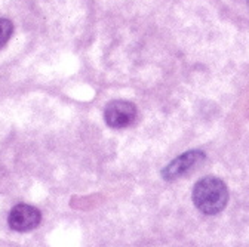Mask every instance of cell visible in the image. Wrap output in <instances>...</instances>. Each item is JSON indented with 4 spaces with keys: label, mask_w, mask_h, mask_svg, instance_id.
Returning a JSON list of instances; mask_svg holds the SVG:
<instances>
[{
    "label": "cell",
    "mask_w": 249,
    "mask_h": 247,
    "mask_svg": "<svg viewBox=\"0 0 249 247\" xmlns=\"http://www.w3.org/2000/svg\"><path fill=\"white\" fill-rule=\"evenodd\" d=\"M137 118V107L135 104L124 101V99H114L106 105L104 120L107 126L111 129H124L131 126Z\"/></svg>",
    "instance_id": "obj_2"
},
{
    "label": "cell",
    "mask_w": 249,
    "mask_h": 247,
    "mask_svg": "<svg viewBox=\"0 0 249 247\" xmlns=\"http://www.w3.org/2000/svg\"><path fill=\"white\" fill-rule=\"evenodd\" d=\"M205 152L199 151V149H192L187 151L184 154H181L179 157H177L175 160H172L163 170H162V176L165 181H175L184 175H187L189 172L195 170L200 163L205 162Z\"/></svg>",
    "instance_id": "obj_3"
},
{
    "label": "cell",
    "mask_w": 249,
    "mask_h": 247,
    "mask_svg": "<svg viewBox=\"0 0 249 247\" xmlns=\"http://www.w3.org/2000/svg\"><path fill=\"white\" fill-rule=\"evenodd\" d=\"M14 34V24L6 18H0V49H3L5 45Z\"/></svg>",
    "instance_id": "obj_5"
},
{
    "label": "cell",
    "mask_w": 249,
    "mask_h": 247,
    "mask_svg": "<svg viewBox=\"0 0 249 247\" xmlns=\"http://www.w3.org/2000/svg\"><path fill=\"white\" fill-rule=\"evenodd\" d=\"M248 8H249V0H248Z\"/></svg>",
    "instance_id": "obj_6"
},
{
    "label": "cell",
    "mask_w": 249,
    "mask_h": 247,
    "mask_svg": "<svg viewBox=\"0 0 249 247\" xmlns=\"http://www.w3.org/2000/svg\"><path fill=\"white\" fill-rule=\"evenodd\" d=\"M42 213L39 209L30 204H17L8 216V224L14 231L28 232L40 225Z\"/></svg>",
    "instance_id": "obj_4"
},
{
    "label": "cell",
    "mask_w": 249,
    "mask_h": 247,
    "mask_svg": "<svg viewBox=\"0 0 249 247\" xmlns=\"http://www.w3.org/2000/svg\"><path fill=\"white\" fill-rule=\"evenodd\" d=\"M195 206L205 214H216L226 209L229 201L227 185L215 176H205L196 182L193 194Z\"/></svg>",
    "instance_id": "obj_1"
}]
</instances>
